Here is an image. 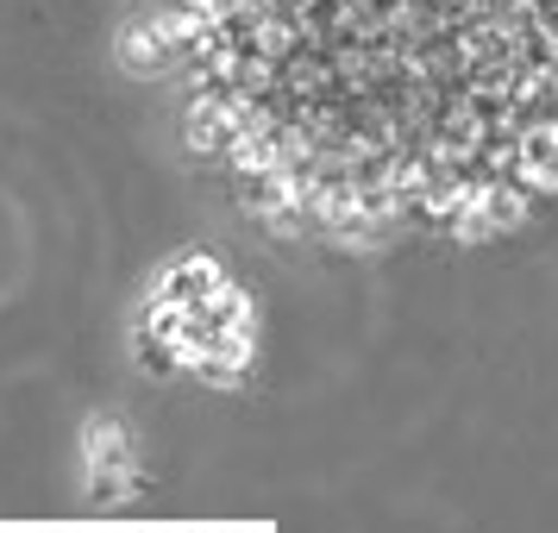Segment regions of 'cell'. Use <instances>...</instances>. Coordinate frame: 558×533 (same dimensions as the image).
Instances as JSON below:
<instances>
[{"label":"cell","mask_w":558,"mask_h":533,"mask_svg":"<svg viewBox=\"0 0 558 533\" xmlns=\"http://www.w3.org/2000/svg\"><path fill=\"white\" fill-rule=\"evenodd\" d=\"M170 38L277 220L483 239L558 195V0H170Z\"/></svg>","instance_id":"1"}]
</instances>
